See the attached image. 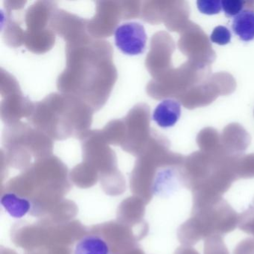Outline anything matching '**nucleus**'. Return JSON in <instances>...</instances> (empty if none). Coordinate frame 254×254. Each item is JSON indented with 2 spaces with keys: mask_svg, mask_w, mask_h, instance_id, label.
<instances>
[{
  "mask_svg": "<svg viewBox=\"0 0 254 254\" xmlns=\"http://www.w3.org/2000/svg\"><path fill=\"white\" fill-rule=\"evenodd\" d=\"M197 6L200 12L208 15L218 14L222 9L221 1L218 0H198Z\"/></svg>",
  "mask_w": 254,
  "mask_h": 254,
  "instance_id": "nucleus-7",
  "label": "nucleus"
},
{
  "mask_svg": "<svg viewBox=\"0 0 254 254\" xmlns=\"http://www.w3.org/2000/svg\"><path fill=\"white\" fill-rule=\"evenodd\" d=\"M232 35L230 30L225 26H218L212 31L210 40L214 44L224 46L231 41Z\"/></svg>",
  "mask_w": 254,
  "mask_h": 254,
  "instance_id": "nucleus-6",
  "label": "nucleus"
},
{
  "mask_svg": "<svg viewBox=\"0 0 254 254\" xmlns=\"http://www.w3.org/2000/svg\"><path fill=\"white\" fill-rule=\"evenodd\" d=\"M181 115V104L174 99H165L156 107L152 119L157 126L167 128L175 126Z\"/></svg>",
  "mask_w": 254,
  "mask_h": 254,
  "instance_id": "nucleus-2",
  "label": "nucleus"
},
{
  "mask_svg": "<svg viewBox=\"0 0 254 254\" xmlns=\"http://www.w3.org/2000/svg\"><path fill=\"white\" fill-rule=\"evenodd\" d=\"M74 254H110L109 245L100 236H86L75 245Z\"/></svg>",
  "mask_w": 254,
  "mask_h": 254,
  "instance_id": "nucleus-5",
  "label": "nucleus"
},
{
  "mask_svg": "<svg viewBox=\"0 0 254 254\" xmlns=\"http://www.w3.org/2000/svg\"><path fill=\"white\" fill-rule=\"evenodd\" d=\"M147 40L145 27L137 22L123 23L114 32L116 47L127 56L142 54L146 48Z\"/></svg>",
  "mask_w": 254,
  "mask_h": 254,
  "instance_id": "nucleus-1",
  "label": "nucleus"
},
{
  "mask_svg": "<svg viewBox=\"0 0 254 254\" xmlns=\"http://www.w3.org/2000/svg\"><path fill=\"white\" fill-rule=\"evenodd\" d=\"M232 28L242 41H253L254 39V11H242L233 19Z\"/></svg>",
  "mask_w": 254,
  "mask_h": 254,
  "instance_id": "nucleus-3",
  "label": "nucleus"
},
{
  "mask_svg": "<svg viewBox=\"0 0 254 254\" xmlns=\"http://www.w3.org/2000/svg\"><path fill=\"white\" fill-rule=\"evenodd\" d=\"M222 9L227 17H236L243 9L245 2L240 0H224L221 1Z\"/></svg>",
  "mask_w": 254,
  "mask_h": 254,
  "instance_id": "nucleus-8",
  "label": "nucleus"
},
{
  "mask_svg": "<svg viewBox=\"0 0 254 254\" xmlns=\"http://www.w3.org/2000/svg\"><path fill=\"white\" fill-rule=\"evenodd\" d=\"M1 204L13 218H21L30 211L32 204L27 198L14 193H5L1 197Z\"/></svg>",
  "mask_w": 254,
  "mask_h": 254,
  "instance_id": "nucleus-4",
  "label": "nucleus"
}]
</instances>
